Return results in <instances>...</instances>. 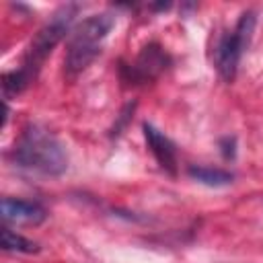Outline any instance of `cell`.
<instances>
[{
    "label": "cell",
    "instance_id": "cell-7",
    "mask_svg": "<svg viewBox=\"0 0 263 263\" xmlns=\"http://www.w3.org/2000/svg\"><path fill=\"white\" fill-rule=\"evenodd\" d=\"M0 212L6 222H14V224H39L45 218V210L39 203L27 199H12V197L2 199Z\"/></svg>",
    "mask_w": 263,
    "mask_h": 263
},
{
    "label": "cell",
    "instance_id": "cell-9",
    "mask_svg": "<svg viewBox=\"0 0 263 263\" xmlns=\"http://www.w3.org/2000/svg\"><path fill=\"white\" fill-rule=\"evenodd\" d=\"M0 245L8 253H37L39 251V245L35 240H29L23 234H18L6 226L0 232Z\"/></svg>",
    "mask_w": 263,
    "mask_h": 263
},
{
    "label": "cell",
    "instance_id": "cell-3",
    "mask_svg": "<svg viewBox=\"0 0 263 263\" xmlns=\"http://www.w3.org/2000/svg\"><path fill=\"white\" fill-rule=\"evenodd\" d=\"M74 14H76V6L74 4H68V6H62L58 8L51 18L37 31V35L33 37V41L29 43L27 47V53H25V60H23V66L18 70L25 72V76L29 80H33L41 68V64L45 62V58L51 53V49L66 37V33L70 31V25L74 21Z\"/></svg>",
    "mask_w": 263,
    "mask_h": 263
},
{
    "label": "cell",
    "instance_id": "cell-1",
    "mask_svg": "<svg viewBox=\"0 0 263 263\" xmlns=\"http://www.w3.org/2000/svg\"><path fill=\"white\" fill-rule=\"evenodd\" d=\"M14 160L18 166L58 177L68 168V154L64 144L45 127L29 125L14 146Z\"/></svg>",
    "mask_w": 263,
    "mask_h": 263
},
{
    "label": "cell",
    "instance_id": "cell-8",
    "mask_svg": "<svg viewBox=\"0 0 263 263\" xmlns=\"http://www.w3.org/2000/svg\"><path fill=\"white\" fill-rule=\"evenodd\" d=\"M189 175L208 187H224V185H230L234 179L232 173L222 168H210V166H191Z\"/></svg>",
    "mask_w": 263,
    "mask_h": 263
},
{
    "label": "cell",
    "instance_id": "cell-4",
    "mask_svg": "<svg viewBox=\"0 0 263 263\" xmlns=\"http://www.w3.org/2000/svg\"><path fill=\"white\" fill-rule=\"evenodd\" d=\"M253 31H255V14L249 10V12H242L234 31L232 33H226L218 47H216V68L220 72V76L226 80V82H232L234 76H236V70H238V62H240V55L242 51L249 47L251 43V37H253Z\"/></svg>",
    "mask_w": 263,
    "mask_h": 263
},
{
    "label": "cell",
    "instance_id": "cell-6",
    "mask_svg": "<svg viewBox=\"0 0 263 263\" xmlns=\"http://www.w3.org/2000/svg\"><path fill=\"white\" fill-rule=\"evenodd\" d=\"M142 129H144L146 144H148L150 152L154 154L156 162L160 164V168L166 171L168 175H175L177 173V150H175V144L150 123H144Z\"/></svg>",
    "mask_w": 263,
    "mask_h": 263
},
{
    "label": "cell",
    "instance_id": "cell-2",
    "mask_svg": "<svg viewBox=\"0 0 263 263\" xmlns=\"http://www.w3.org/2000/svg\"><path fill=\"white\" fill-rule=\"evenodd\" d=\"M113 27L111 14H92L82 21L78 27L72 29L68 37V51H66V72L68 76L80 74L101 51V45Z\"/></svg>",
    "mask_w": 263,
    "mask_h": 263
},
{
    "label": "cell",
    "instance_id": "cell-5",
    "mask_svg": "<svg viewBox=\"0 0 263 263\" xmlns=\"http://www.w3.org/2000/svg\"><path fill=\"white\" fill-rule=\"evenodd\" d=\"M166 66H168V55L164 53V49L158 43H148L136 58L129 74L134 80L146 82V80H154L160 72H164Z\"/></svg>",
    "mask_w": 263,
    "mask_h": 263
}]
</instances>
